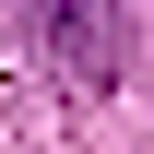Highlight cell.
I'll use <instances>...</instances> for the list:
<instances>
[{"instance_id": "cell-1", "label": "cell", "mask_w": 154, "mask_h": 154, "mask_svg": "<svg viewBox=\"0 0 154 154\" xmlns=\"http://www.w3.org/2000/svg\"><path fill=\"white\" fill-rule=\"evenodd\" d=\"M36 24H48V59L83 83V95H107V83H119V59H131L119 0H36Z\"/></svg>"}]
</instances>
